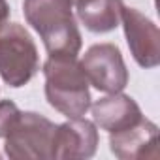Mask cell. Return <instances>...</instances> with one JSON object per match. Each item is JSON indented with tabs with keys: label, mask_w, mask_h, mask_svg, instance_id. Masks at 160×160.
I'll list each match as a JSON object with an SVG mask.
<instances>
[{
	"label": "cell",
	"mask_w": 160,
	"mask_h": 160,
	"mask_svg": "<svg viewBox=\"0 0 160 160\" xmlns=\"http://www.w3.org/2000/svg\"><path fill=\"white\" fill-rule=\"evenodd\" d=\"M23 13L49 57H77L81 34L73 17V0H25Z\"/></svg>",
	"instance_id": "cell-1"
},
{
	"label": "cell",
	"mask_w": 160,
	"mask_h": 160,
	"mask_svg": "<svg viewBox=\"0 0 160 160\" xmlns=\"http://www.w3.org/2000/svg\"><path fill=\"white\" fill-rule=\"evenodd\" d=\"M43 75L45 98L51 108L68 119L83 117L89 111V81L75 57H49L43 64Z\"/></svg>",
	"instance_id": "cell-2"
},
{
	"label": "cell",
	"mask_w": 160,
	"mask_h": 160,
	"mask_svg": "<svg viewBox=\"0 0 160 160\" xmlns=\"http://www.w3.org/2000/svg\"><path fill=\"white\" fill-rule=\"evenodd\" d=\"M40 70L36 43L19 23L0 25V75L13 89L27 85Z\"/></svg>",
	"instance_id": "cell-3"
},
{
	"label": "cell",
	"mask_w": 160,
	"mask_h": 160,
	"mask_svg": "<svg viewBox=\"0 0 160 160\" xmlns=\"http://www.w3.org/2000/svg\"><path fill=\"white\" fill-rule=\"evenodd\" d=\"M57 124L34 111H21L6 136V154L13 160L53 158V138Z\"/></svg>",
	"instance_id": "cell-4"
},
{
	"label": "cell",
	"mask_w": 160,
	"mask_h": 160,
	"mask_svg": "<svg viewBox=\"0 0 160 160\" xmlns=\"http://www.w3.org/2000/svg\"><path fill=\"white\" fill-rule=\"evenodd\" d=\"M87 81L102 92H121L128 85V70L122 55L113 43H96L81 58Z\"/></svg>",
	"instance_id": "cell-5"
},
{
	"label": "cell",
	"mask_w": 160,
	"mask_h": 160,
	"mask_svg": "<svg viewBox=\"0 0 160 160\" xmlns=\"http://www.w3.org/2000/svg\"><path fill=\"white\" fill-rule=\"evenodd\" d=\"M124 36L134 60L141 68H154L160 62V32L158 27L136 8H122L121 13Z\"/></svg>",
	"instance_id": "cell-6"
},
{
	"label": "cell",
	"mask_w": 160,
	"mask_h": 160,
	"mask_svg": "<svg viewBox=\"0 0 160 160\" xmlns=\"http://www.w3.org/2000/svg\"><path fill=\"white\" fill-rule=\"evenodd\" d=\"M98 149V130L87 119L58 124L53 138V158H91Z\"/></svg>",
	"instance_id": "cell-7"
},
{
	"label": "cell",
	"mask_w": 160,
	"mask_h": 160,
	"mask_svg": "<svg viewBox=\"0 0 160 160\" xmlns=\"http://www.w3.org/2000/svg\"><path fill=\"white\" fill-rule=\"evenodd\" d=\"M109 149L121 160H141V158L156 160L160 156L158 126L143 117L138 124L122 132L109 134Z\"/></svg>",
	"instance_id": "cell-8"
},
{
	"label": "cell",
	"mask_w": 160,
	"mask_h": 160,
	"mask_svg": "<svg viewBox=\"0 0 160 160\" xmlns=\"http://www.w3.org/2000/svg\"><path fill=\"white\" fill-rule=\"evenodd\" d=\"M92 119L102 130L115 134L138 124L143 115L134 98L121 92H111L109 96L100 98L92 104Z\"/></svg>",
	"instance_id": "cell-9"
},
{
	"label": "cell",
	"mask_w": 160,
	"mask_h": 160,
	"mask_svg": "<svg viewBox=\"0 0 160 160\" xmlns=\"http://www.w3.org/2000/svg\"><path fill=\"white\" fill-rule=\"evenodd\" d=\"M122 0H75L77 17L87 30L106 34L119 27L122 13Z\"/></svg>",
	"instance_id": "cell-10"
},
{
	"label": "cell",
	"mask_w": 160,
	"mask_h": 160,
	"mask_svg": "<svg viewBox=\"0 0 160 160\" xmlns=\"http://www.w3.org/2000/svg\"><path fill=\"white\" fill-rule=\"evenodd\" d=\"M19 108L12 100H2L0 102V138H6L12 126L15 124L19 117Z\"/></svg>",
	"instance_id": "cell-11"
},
{
	"label": "cell",
	"mask_w": 160,
	"mask_h": 160,
	"mask_svg": "<svg viewBox=\"0 0 160 160\" xmlns=\"http://www.w3.org/2000/svg\"><path fill=\"white\" fill-rule=\"evenodd\" d=\"M10 15V4L8 0H0V25H2Z\"/></svg>",
	"instance_id": "cell-12"
}]
</instances>
